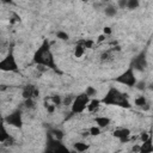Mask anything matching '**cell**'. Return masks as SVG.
<instances>
[{
  "mask_svg": "<svg viewBox=\"0 0 153 153\" xmlns=\"http://www.w3.org/2000/svg\"><path fill=\"white\" fill-rule=\"evenodd\" d=\"M33 61L37 65H42L47 68H51L55 72H59V69L56 68L54 56H53L51 50H50V43H49L48 39H44L43 43L41 44V47L38 48V50L35 53Z\"/></svg>",
  "mask_w": 153,
  "mask_h": 153,
  "instance_id": "obj_1",
  "label": "cell"
},
{
  "mask_svg": "<svg viewBox=\"0 0 153 153\" xmlns=\"http://www.w3.org/2000/svg\"><path fill=\"white\" fill-rule=\"evenodd\" d=\"M100 102L106 105H118L123 108H130V103L128 102V94L121 93L115 87H110Z\"/></svg>",
  "mask_w": 153,
  "mask_h": 153,
  "instance_id": "obj_2",
  "label": "cell"
},
{
  "mask_svg": "<svg viewBox=\"0 0 153 153\" xmlns=\"http://www.w3.org/2000/svg\"><path fill=\"white\" fill-rule=\"evenodd\" d=\"M88 100H90V97L86 96V93L78 94L71 104V112L72 114H81L86 109Z\"/></svg>",
  "mask_w": 153,
  "mask_h": 153,
  "instance_id": "obj_3",
  "label": "cell"
},
{
  "mask_svg": "<svg viewBox=\"0 0 153 153\" xmlns=\"http://www.w3.org/2000/svg\"><path fill=\"white\" fill-rule=\"evenodd\" d=\"M0 71H4V72H18L19 71L16 57L13 56L12 53H8L0 61Z\"/></svg>",
  "mask_w": 153,
  "mask_h": 153,
  "instance_id": "obj_4",
  "label": "cell"
},
{
  "mask_svg": "<svg viewBox=\"0 0 153 153\" xmlns=\"http://www.w3.org/2000/svg\"><path fill=\"white\" fill-rule=\"evenodd\" d=\"M116 82H120L122 85H126L128 87H133L135 86V82H136V78H135V74H134V69L131 67H129L126 72H123L121 75H118L116 79H115Z\"/></svg>",
  "mask_w": 153,
  "mask_h": 153,
  "instance_id": "obj_5",
  "label": "cell"
},
{
  "mask_svg": "<svg viewBox=\"0 0 153 153\" xmlns=\"http://www.w3.org/2000/svg\"><path fill=\"white\" fill-rule=\"evenodd\" d=\"M6 124H10L14 128H22L23 126V117H22V111L20 110H14L10 115H7L4 120Z\"/></svg>",
  "mask_w": 153,
  "mask_h": 153,
  "instance_id": "obj_6",
  "label": "cell"
},
{
  "mask_svg": "<svg viewBox=\"0 0 153 153\" xmlns=\"http://www.w3.org/2000/svg\"><path fill=\"white\" fill-rule=\"evenodd\" d=\"M133 69H137L140 72H143L147 67V60H146V55L145 53H141L140 55H137L136 57L133 59L131 61V66H130Z\"/></svg>",
  "mask_w": 153,
  "mask_h": 153,
  "instance_id": "obj_7",
  "label": "cell"
},
{
  "mask_svg": "<svg viewBox=\"0 0 153 153\" xmlns=\"http://www.w3.org/2000/svg\"><path fill=\"white\" fill-rule=\"evenodd\" d=\"M129 135H130V130L128 128H120V129H116L114 131V136L120 139L121 142H126L129 140Z\"/></svg>",
  "mask_w": 153,
  "mask_h": 153,
  "instance_id": "obj_8",
  "label": "cell"
},
{
  "mask_svg": "<svg viewBox=\"0 0 153 153\" xmlns=\"http://www.w3.org/2000/svg\"><path fill=\"white\" fill-rule=\"evenodd\" d=\"M36 86L35 85H25L23 87V92H22V96L24 99L26 98H33V91H35Z\"/></svg>",
  "mask_w": 153,
  "mask_h": 153,
  "instance_id": "obj_9",
  "label": "cell"
},
{
  "mask_svg": "<svg viewBox=\"0 0 153 153\" xmlns=\"http://www.w3.org/2000/svg\"><path fill=\"white\" fill-rule=\"evenodd\" d=\"M151 142H152L151 137L147 139L146 141H143L142 145L140 146V152H139V153H151V152L153 151V145H152Z\"/></svg>",
  "mask_w": 153,
  "mask_h": 153,
  "instance_id": "obj_10",
  "label": "cell"
},
{
  "mask_svg": "<svg viewBox=\"0 0 153 153\" xmlns=\"http://www.w3.org/2000/svg\"><path fill=\"white\" fill-rule=\"evenodd\" d=\"M94 122L97 123V126L99 128H105L110 124V118L109 117H105V116H97L94 118Z\"/></svg>",
  "mask_w": 153,
  "mask_h": 153,
  "instance_id": "obj_11",
  "label": "cell"
},
{
  "mask_svg": "<svg viewBox=\"0 0 153 153\" xmlns=\"http://www.w3.org/2000/svg\"><path fill=\"white\" fill-rule=\"evenodd\" d=\"M10 137V134L5 127L4 121H0V142H5Z\"/></svg>",
  "mask_w": 153,
  "mask_h": 153,
  "instance_id": "obj_12",
  "label": "cell"
},
{
  "mask_svg": "<svg viewBox=\"0 0 153 153\" xmlns=\"http://www.w3.org/2000/svg\"><path fill=\"white\" fill-rule=\"evenodd\" d=\"M99 104H100V100L99 99H90L88 100V103H87V106H86V109L90 111V112H93V111H96L98 108H99Z\"/></svg>",
  "mask_w": 153,
  "mask_h": 153,
  "instance_id": "obj_13",
  "label": "cell"
},
{
  "mask_svg": "<svg viewBox=\"0 0 153 153\" xmlns=\"http://www.w3.org/2000/svg\"><path fill=\"white\" fill-rule=\"evenodd\" d=\"M84 53H85V48H84L82 43L79 42V43L75 45V48H74V56H75V57H81V56L84 55Z\"/></svg>",
  "mask_w": 153,
  "mask_h": 153,
  "instance_id": "obj_14",
  "label": "cell"
},
{
  "mask_svg": "<svg viewBox=\"0 0 153 153\" xmlns=\"http://www.w3.org/2000/svg\"><path fill=\"white\" fill-rule=\"evenodd\" d=\"M104 13H105V16H108V17H115L116 13H117V8H116L115 6H112V5H109V6L105 7Z\"/></svg>",
  "mask_w": 153,
  "mask_h": 153,
  "instance_id": "obj_15",
  "label": "cell"
},
{
  "mask_svg": "<svg viewBox=\"0 0 153 153\" xmlns=\"http://www.w3.org/2000/svg\"><path fill=\"white\" fill-rule=\"evenodd\" d=\"M49 134L53 136V137H55V139H57V140H62L63 139V131L61 130V129H51L50 131H49Z\"/></svg>",
  "mask_w": 153,
  "mask_h": 153,
  "instance_id": "obj_16",
  "label": "cell"
},
{
  "mask_svg": "<svg viewBox=\"0 0 153 153\" xmlns=\"http://www.w3.org/2000/svg\"><path fill=\"white\" fill-rule=\"evenodd\" d=\"M74 149L76 152H85L88 149V145H86L85 142H75L74 143Z\"/></svg>",
  "mask_w": 153,
  "mask_h": 153,
  "instance_id": "obj_17",
  "label": "cell"
},
{
  "mask_svg": "<svg viewBox=\"0 0 153 153\" xmlns=\"http://www.w3.org/2000/svg\"><path fill=\"white\" fill-rule=\"evenodd\" d=\"M134 103H135V105H136V106L142 108L143 105H146V104H147V99H146V97H145V96H139V97H136V98H135Z\"/></svg>",
  "mask_w": 153,
  "mask_h": 153,
  "instance_id": "obj_18",
  "label": "cell"
},
{
  "mask_svg": "<svg viewBox=\"0 0 153 153\" xmlns=\"http://www.w3.org/2000/svg\"><path fill=\"white\" fill-rule=\"evenodd\" d=\"M139 5H140L139 0H127V7L129 10H135L139 7Z\"/></svg>",
  "mask_w": 153,
  "mask_h": 153,
  "instance_id": "obj_19",
  "label": "cell"
},
{
  "mask_svg": "<svg viewBox=\"0 0 153 153\" xmlns=\"http://www.w3.org/2000/svg\"><path fill=\"white\" fill-rule=\"evenodd\" d=\"M88 133H90V135H92V136H98V135L100 134V128H99L98 126H93V127H91V128L88 129Z\"/></svg>",
  "mask_w": 153,
  "mask_h": 153,
  "instance_id": "obj_20",
  "label": "cell"
},
{
  "mask_svg": "<svg viewBox=\"0 0 153 153\" xmlns=\"http://www.w3.org/2000/svg\"><path fill=\"white\" fill-rule=\"evenodd\" d=\"M50 100L53 102V104H54L55 106H60L61 103H62V99H61V97H60L59 94H55V96L50 97Z\"/></svg>",
  "mask_w": 153,
  "mask_h": 153,
  "instance_id": "obj_21",
  "label": "cell"
},
{
  "mask_svg": "<svg viewBox=\"0 0 153 153\" xmlns=\"http://www.w3.org/2000/svg\"><path fill=\"white\" fill-rule=\"evenodd\" d=\"M85 93H86V96H88V97H93V96L97 94V90H96L94 87H92V86H87L86 90H85Z\"/></svg>",
  "mask_w": 153,
  "mask_h": 153,
  "instance_id": "obj_22",
  "label": "cell"
},
{
  "mask_svg": "<svg viewBox=\"0 0 153 153\" xmlns=\"http://www.w3.org/2000/svg\"><path fill=\"white\" fill-rule=\"evenodd\" d=\"M56 37H57L59 39H61V41H67V39L69 38L68 33L65 32V31H57V32H56Z\"/></svg>",
  "mask_w": 153,
  "mask_h": 153,
  "instance_id": "obj_23",
  "label": "cell"
},
{
  "mask_svg": "<svg viewBox=\"0 0 153 153\" xmlns=\"http://www.w3.org/2000/svg\"><path fill=\"white\" fill-rule=\"evenodd\" d=\"M24 105H25V108H27V109H33V108H35L33 98H26L25 102H24Z\"/></svg>",
  "mask_w": 153,
  "mask_h": 153,
  "instance_id": "obj_24",
  "label": "cell"
},
{
  "mask_svg": "<svg viewBox=\"0 0 153 153\" xmlns=\"http://www.w3.org/2000/svg\"><path fill=\"white\" fill-rule=\"evenodd\" d=\"M73 99H74V97H73L72 94H68V96L65 97V99L62 100V103H63V105H66V106H71Z\"/></svg>",
  "mask_w": 153,
  "mask_h": 153,
  "instance_id": "obj_25",
  "label": "cell"
},
{
  "mask_svg": "<svg viewBox=\"0 0 153 153\" xmlns=\"http://www.w3.org/2000/svg\"><path fill=\"white\" fill-rule=\"evenodd\" d=\"M81 43H82V45H84V48H92V45H93V41L92 39H86V41H81Z\"/></svg>",
  "mask_w": 153,
  "mask_h": 153,
  "instance_id": "obj_26",
  "label": "cell"
},
{
  "mask_svg": "<svg viewBox=\"0 0 153 153\" xmlns=\"http://www.w3.org/2000/svg\"><path fill=\"white\" fill-rule=\"evenodd\" d=\"M135 86H136V88H137V90L143 91V90L146 88V82H145V81H139V82L136 81V82H135Z\"/></svg>",
  "mask_w": 153,
  "mask_h": 153,
  "instance_id": "obj_27",
  "label": "cell"
},
{
  "mask_svg": "<svg viewBox=\"0 0 153 153\" xmlns=\"http://www.w3.org/2000/svg\"><path fill=\"white\" fill-rule=\"evenodd\" d=\"M149 137H151V135H149L148 133H146V131H143V133H141V134H140V140H141L142 142H143V141H146V140H147V139H149Z\"/></svg>",
  "mask_w": 153,
  "mask_h": 153,
  "instance_id": "obj_28",
  "label": "cell"
},
{
  "mask_svg": "<svg viewBox=\"0 0 153 153\" xmlns=\"http://www.w3.org/2000/svg\"><path fill=\"white\" fill-rule=\"evenodd\" d=\"M45 109H47V111L49 114H53L54 110H55V105L54 104H45Z\"/></svg>",
  "mask_w": 153,
  "mask_h": 153,
  "instance_id": "obj_29",
  "label": "cell"
},
{
  "mask_svg": "<svg viewBox=\"0 0 153 153\" xmlns=\"http://www.w3.org/2000/svg\"><path fill=\"white\" fill-rule=\"evenodd\" d=\"M103 32H104V35L106 36V35H111L112 30H111V27H110V26H105V27L103 29Z\"/></svg>",
  "mask_w": 153,
  "mask_h": 153,
  "instance_id": "obj_30",
  "label": "cell"
},
{
  "mask_svg": "<svg viewBox=\"0 0 153 153\" xmlns=\"http://www.w3.org/2000/svg\"><path fill=\"white\" fill-rule=\"evenodd\" d=\"M118 7L120 8L127 7V0H118Z\"/></svg>",
  "mask_w": 153,
  "mask_h": 153,
  "instance_id": "obj_31",
  "label": "cell"
},
{
  "mask_svg": "<svg viewBox=\"0 0 153 153\" xmlns=\"http://www.w3.org/2000/svg\"><path fill=\"white\" fill-rule=\"evenodd\" d=\"M104 41H105V35H100V36H98V39H97L98 43H102V42H104Z\"/></svg>",
  "mask_w": 153,
  "mask_h": 153,
  "instance_id": "obj_32",
  "label": "cell"
},
{
  "mask_svg": "<svg viewBox=\"0 0 153 153\" xmlns=\"http://www.w3.org/2000/svg\"><path fill=\"white\" fill-rule=\"evenodd\" d=\"M7 88H8L7 85H5V84H0V91H6Z\"/></svg>",
  "mask_w": 153,
  "mask_h": 153,
  "instance_id": "obj_33",
  "label": "cell"
},
{
  "mask_svg": "<svg viewBox=\"0 0 153 153\" xmlns=\"http://www.w3.org/2000/svg\"><path fill=\"white\" fill-rule=\"evenodd\" d=\"M109 57V51H106V53H103L102 54V60H106Z\"/></svg>",
  "mask_w": 153,
  "mask_h": 153,
  "instance_id": "obj_34",
  "label": "cell"
},
{
  "mask_svg": "<svg viewBox=\"0 0 153 153\" xmlns=\"http://www.w3.org/2000/svg\"><path fill=\"white\" fill-rule=\"evenodd\" d=\"M1 2H4V4H12L13 1L12 0H0Z\"/></svg>",
  "mask_w": 153,
  "mask_h": 153,
  "instance_id": "obj_35",
  "label": "cell"
},
{
  "mask_svg": "<svg viewBox=\"0 0 153 153\" xmlns=\"http://www.w3.org/2000/svg\"><path fill=\"white\" fill-rule=\"evenodd\" d=\"M103 1H110V0H103Z\"/></svg>",
  "mask_w": 153,
  "mask_h": 153,
  "instance_id": "obj_36",
  "label": "cell"
},
{
  "mask_svg": "<svg viewBox=\"0 0 153 153\" xmlns=\"http://www.w3.org/2000/svg\"><path fill=\"white\" fill-rule=\"evenodd\" d=\"M81 1H87V0H81Z\"/></svg>",
  "mask_w": 153,
  "mask_h": 153,
  "instance_id": "obj_37",
  "label": "cell"
}]
</instances>
